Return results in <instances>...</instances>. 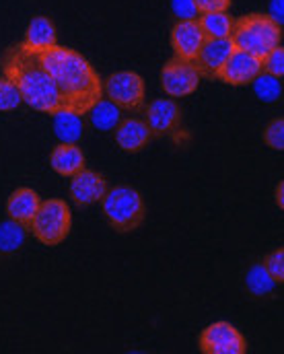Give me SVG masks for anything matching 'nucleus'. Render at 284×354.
Returning <instances> with one entry per match:
<instances>
[{
    "mask_svg": "<svg viewBox=\"0 0 284 354\" xmlns=\"http://www.w3.org/2000/svg\"><path fill=\"white\" fill-rule=\"evenodd\" d=\"M37 58L58 88L66 113L87 115L95 103L103 99L101 77L79 52L56 44L39 52Z\"/></svg>",
    "mask_w": 284,
    "mask_h": 354,
    "instance_id": "f257e3e1",
    "label": "nucleus"
},
{
    "mask_svg": "<svg viewBox=\"0 0 284 354\" xmlns=\"http://www.w3.org/2000/svg\"><path fill=\"white\" fill-rule=\"evenodd\" d=\"M2 75L19 88L21 99L35 111L56 115L62 113V99L52 77L39 62L37 54L15 46L2 58Z\"/></svg>",
    "mask_w": 284,
    "mask_h": 354,
    "instance_id": "f03ea898",
    "label": "nucleus"
},
{
    "mask_svg": "<svg viewBox=\"0 0 284 354\" xmlns=\"http://www.w3.org/2000/svg\"><path fill=\"white\" fill-rule=\"evenodd\" d=\"M283 39V25L274 21L270 15L264 12H252L245 17L235 19L231 41L235 50L247 52L256 58H264L274 48L281 46Z\"/></svg>",
    "mask_w": 284,
    "mask_h": 354,
    "instance_id": "7ed1b4c3",
    "label": "nucleus"
},
{
    "mask_svg": "<svg viewBox=\"0 0 284 354\" xmlns=\"http://www.w3.org/2000/svg\"><path fill=\"white\" fill-rule=\"evenodd\" d=\"M101 208L109 227L117 233L136 231L146 216L140 192L130 185H115L113 189H107L101 198Z\"/></svg>",
    "mask_w": 284,
    "mask_h": 354,
    "instance_id": "20e7f679",
    "label": "nucleus"
},
{
    "mask_svg": "<svg viewBox=\"0 0 284 354\" xmlns=\"http://www.w3.org/2000/svg\"><path fill=\"white\" fill-rule=\"evenodd\" d=\"M73 229V214L64 200L52 198L39 204L29 231L44 245H60Z\"/></svg>",
    "mask_w": 284,
    "mask_h": 354,
    "instance_id": "39448f33",
    "label": "nucleus"
},
{
    "mask_svg": "<svg viewBox=\"0 0 284 354\" xmlns=\"http://www.w3.org/2000/svg\"><path fill=\"white\" fill-rule=\"evenodd\" d=\"M103 95L124 111H138L144 105V81L134 71L113 73L103 83Z\"/></svg>",
    "mask_w": 284,
    "mask_h": 354,
    "instance_id": "423d86ee",
    "label": "nucleus"
},
{
    "mask_svg": "<svg viewBox=\"0 0 284 354\" xmlns=\"http://www.w3.org/2000/svg\"><path fill=\"white\" fill-rule=\"evenodd\" d=\"M200 351L204 354H243L247 342L243 334L229 322H216L202 330Z\"/></svg>",
    "mask_w": 284,
    "mask_h": 354,
    "instance_id": "0eeeda50",
    "label": "nucleus"
},
{
    "mask_svg": "<svg viewBox=\"0 0 284 354\" xmlns=\"http://www.w3.org/2000/svg\"><path fill=\"white\" fill-rule=\"evenodd\" d=\"M200 75L193 68L191 60L173 56L161 68V87L171 97H188L200 85Z\"/></svg>",
    "mask_w": 284,
    "mask_h": 354,
    "instance_id": "6e6552de",
    "label": "nucleus"
},
{
    "mask_svg": "<svg viewBox=\"0 0 284 354\" xmlns=\"http://www.w3.org/2000/svg\"><path fill=\"white\" fill-rule=\"evenodd\" d=\"M258 75H262V60L247 52L235 50L216 73V79L233 87H243L252 85Z\"/></svg>",
    "mask_w": 284,
    "mask_h": 354,
    "instance_id": "1a4fd4ad",
    "label": "nucleus"
},
{
    "mask_svg": "<svg viewBox=\"0 0 284 354\" xmlns=\"http://www.w3.org/2000/svg\"><path fill=\"white\" fill-rule=\"evenodd\" d=\"M146 126L153 136H180L182 111L171 99H155L146 105Z\"/></svg>",
    "mask_w": 284,
    "mask_h": 354,
    "instance_id": "9d476101",
    "label": "nucleus"
},
{
    "mask_svg": "<svg viewBox=\"0 0 284 354\" xmlns=\"http://www.w3.org/2000/svg\"><path fill=\"white\" fill-rule=\"evenodd\" d=\"M235 52V46L231 37H216V39H204L198 54L193 56L191 64L198 71L200 77L216 79V73L227 62V58Z\"/></svg>",
    "mask_w": 284,
    "mask_h": 354,
    "instance_id": "9b49d317",
    "label": "nucleus"
},
{
    "mask_svg": "<svg viewBox=\"0 0 284 354\" xmlns=\"http://www.w3.org/2000/svg\"><path fill=\"white\" fill-rule=\"evenodd\" d=\"M107 192V181L93 169H81L70 181V198L77 206H91Z\"/></svg>",
    "mask_w": 284,
    "mask_h": 354,
    "instance_id": "f8f14e48",
    "label": "nucleus"
},
{
    "mask_svg": "<svg viewBox=\"0 0 284 354\" xmlns=\"http://www.w3.org/2000/svg\"><path fill=\"white\" fill-rule=\"evenodd\" d=\"M202 41L204 33L198 25V19H178V23L171 29V48L178 58L193 60Z\"/></svg>",
    "mask_w": 284,
    "mask_h": 354,
    "instance_id": "ddd939ff",
    "label": "nucleus"
},
{
    "mask_svg": "<svg viewBox=\"0 0 284 354\" xmlns=\"http://www.w3.org/2000/svg\"><path fill=\"white\" fill-rule=\"evenodd\" d=\"M39 204H41V200H39V196H37L35 189H31V187H19L6 200V214H8L10 221L23 225L29 231L31 221H33Z\"/></svg>",
    "mask_w": 284,
    "mask_h": 354,
    "instance_id": "4468645a",
    "label": "nucleus"
},
{
    "mask_svg": "<svg viewBox=\"0 0 284 354\" xmlns=\"http://www.w3.org/2000/svg\"><path fill=\"white\" fill-rule=\"evenodd\" d=\"M151 138H153V134H151L146 122H142V120L128 118L115 126V142L126 153H140L151 142Z\"/></svg>",
    "mask_w": 284,
    "mask_h": 354,
    "instance_id": "2eb2a0df",
    "label": "nucleus"
},
{
    "mask_svg": "<svg viewBox=\"0 0 284 354\" xmlns=\"http://www.w3.org/2000/svg\"><path fill=\"white\" fill-rule=\"evenodd\" d=\"M58 44V31L54 27V23L48 17H35L31 19L27 31H25V39L19 44L23 50L39 54L48 48H54Z\"/></svg>",
    "mask_w": 284,
    "mask_h": 354,
    "instance_id": "dca6fc26",
    "label": "nucleus"
},
{
    "mask_svg": "<svg viewBox=\"0 0 284 354\" xmlns=\"http://www.w3.org/2000/svg\"><path fill=\"white\" fill-rule=\"evenodd\" d=\"M50 165L62 177H73L85 169V153L77 142H60L50 155Z\"/></svg>",
    "mask_w": 284,
    "mask_h": 354,
    "instance_id": "f3484780",
    "label": "nucleus"
},
{
    "mask_svg": "<svg viewBox=\"0 0 284 354\" xmlns=\"http://www.w3.org/2000/svg\"><path fill=\"white\" fill-rule=\"evenodd\" d=\"M235 19L227 10L216 12H204L198 19V25L204 33V39H216V37H231Z\"/></svg>",
    "mask_w": 284,
    "mask_h": 354,
    "instance_id": "a211bd4d",
    "label": "nucleus"
},
{
    "mask_svg": "<svg viewBox=\"0 0 284 354\" xmlns=\"http://www.w3.org/2000/svg\"><path fill=\"white\" fill-rule=\"evenodd\" d=\"M122 109L117 105H113L109 99L107 101H97L91 111L87 115H91V122H93L95 128L99 130H115V126L122 122Z\"/></svg>",
    "mask_w": 284,
    "mask_h": 354,
    "instance_id": "6ab92c4d",
    "label": "nucleus"
},
{
    "mask_svg": "<svg viewBox=\"0 0 284 354\" xmlns=\"http://www.w3.org/2000/svg\"><path fill=\"white\" fill-rule=\"evenodd\" d=\"M83 115H77V113H56L54 115V132L60 140L64 142H77L81 136H83V122H81Z\"/></svg>",
    "mask_w": 284,
    "mask_h": 354,
    "instance_id": "aec40b11",
    "label": "nucleus"
},
{
    "mask_svg": "<svg viewBox=\"0 0 284 354\" xmlns=\"http://www.w3.org/2000/svg\"><path fill=\"white\" fill-rule=\"evenodd\" d=\"M25 233H27V229L10 218L6 223H2L0 225V252L8 254V252L19 250L25 241Z\"/></svg>",
    "mask_w": 284,
    "mask_h": 354,
    "instance_id": "412c9836",
    "label": "nucleus"
},
{
    "mask_svg": "<svg viewBox=\"0 0 284 354\" xmlns=\"http://www.w3.org/2000/svg\"><path fill=\"white\" fill-rule=\"evenodd\" d=\"M247 288H249V292L252 295H256V297H266V295H270L272 290H274V280H272V276L266 272V268L264 266H254L249 272H247Z\"/></svg>",
    "mask_w": 284,
    "mask_h": 354,
    "instance_id": "4be33fe9",
    "label": "nucleus"
},
{
    "mask_svg": "<svg viewBox=\"0 0 284 354\" xmlns=\"http://www.w3.org/2000/svg\"><path fill=\"white\" fill-rule=\"evenodd\" d=\"M254 88L262 101H276V99H281V93H283L281 79H274L266 73L258 75V79L254 81Z\"/></svg>",
    "mask_w": 284,
    "mask_h": 354,
    "instance_id": "5701e85b",
    "label": "nucleus"
},
{
    "mask_svg": "<svg viewBox=\"0 0 284 354\" xmlns=\"http://www.w3.org/2000/svg\"><path fill=\"white\" fill-rule=\"evenodd\" d=\"M21 93L4 75L0 77V111H12L21 105Z\"/></svg>",
    "mask_w": 284,
    "mask_h": 354,
    "instance_id": "b1692460",
    "label": "nucleus"
},
{
    "mask_svg": "<svg viewBox=\"0 0 284 354\" xmlns=\"http://www.w3.org/2000/svg\"><path fill=\"white\" fill-rule=\"evenodd\" d=\"M262 73L274 77V79H283L284 75V50L283 46L274 48L270 54H266L262 58Z\"/></svg>",
    "mask_w": 284,
    "mask_h": 354,
    "instance_id": "393cba45",
    "label": "nucleus"
},
{
    "mask_svg": "<svg viewBox=\"0 0 284 354\" xmlns=\"http://www.w3.org/2000/svg\"><path fill=\"white\" fill-rule=\"evenodd\" d=\"M264 142L274 149V151H283L284 149V120L283 118H274L266 130H264Z\"/></svg>",
    "mask_w": 284,
    "mask_h": 354,
    "instance_id": "a878e982",
    "label": "nucleus"
},
{
    "mask_svg": "<svg viewBox=\"0 0 284 354\" xmlns=\"http://www.w3.org/2000/svg\"><path fill=\"white\" fill-rule=\"evenodd\" d=\"M264 268L266 272L272 276V280L276 284H283L284 282V250H274L272 254L266 256L264 260Z\"/></svg>",
    "mask_w": 284,
    "mask_h": 354,
    "instance_id": "bb28decb",
    "label": "nucleus"
},
{
    "mask_svg": "<svg viewBox=\"0 0 284 354\" xmlns=\"http://www.w3.org/2000/svg\"><path fill=\"white\" fill-rule=\"evenodd\" d=\"M196 12L204 15V12H216V10H229L231 8V0H191Z\"/></svg>",
    "mask_w": 284,
    "mask_h": 354,
    "instance_id": "cd10ccee",
    "label": "nucleus"
},
{
    "mask_svg": "<svg viewBox=\"0 0 284 354\" xmlns=\"http://www.w3.org/2000/svg\"><path fill=\"white\" fill-rule=\"evenodd\" d=\"M171 6L178 19H196V8L191 0H173Z\"/></svg>",
    "mask_w": 284,
    "mask_h": 354,
    "instance_id": "c85d7f7f",
    "label": "nucleus"
},
{
    "mask_svg": "<svg viewBox=\"0 0 284 354\" xmlns=\"http://www.w3.org/2000/svg\"><path fill=\"white\" fill-rule=\"evenodd\" d=\"M270 17L283 25V0H272V4H270Z\"/></svg>",
    "mask_w": 284,
    "mask_h": 354,
    "instance_id": "c756f323",
    "label": "nucleus"
},
{
    "mask_svg": "<svg viewBox=\"0 0 284 354\" xmlns=\"http://www.w3.org/2000/svg\"><path fill=\"white\" fill-rule=\"evenodd\" d=\"M276 204H278V208H284V183L283 181L276 185Z\"/></svg>",
    "mask_w": 284,
    "mask_h": 354,
    "instance_id": "7c9ffc66",
    "label": "nucleus"
}]
</instances>
